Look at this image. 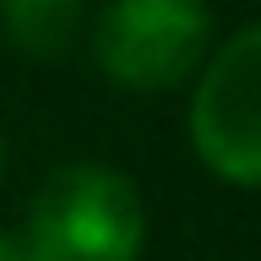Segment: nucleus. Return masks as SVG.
Here are the masks:
<instances>
[{
	"instance_id": "nucleus-6",
	"label": "nucleus",
	"mask_w": 261,
	"mask_h": 261,
	"mask_svg": "<svg viewBox=\"0 0 261 261\" xmlns=\"http://www.w3.org/2000/svg\"><path fill=\"white\" fill-rule=\"evenodd\" d=\"M0 163H6V142H0Z\"/></svg>"
},
{
	"instance_id": "nucleus-1",
	"label": "nucleus",
	"mask_w": 261,
	"mask_h": 261,
	"mask_svg": "<svg viewBox=\"0 0 261 261\" xmlns=\"http://www.w3.org/2000/svg\"><path fill=\"white\" fill-rule=\"evenodd\" d=\"M16 240L28 261H142V191L109 163H65L33 191Z\"/></svg>"
},
{
	"instance_id": "nucleus-5",
	"label": "nucleus",
	"mask_w": 261,
	"mask_h": 261,
	"mask_svg": "<svg viewBox=\"0 0 261 261\" xmlns=\"http://www.w3.org/2000/svg\"><path fill=\"white\" fill-rule=\"evenodd\" d=\"M0 261H28V250H22L16 234H0Z\"/></svg>"
},
{
	"instance_id": "nucleus-3",
	"label": "nucleus",
	"mask_w": 261,
	"mask_h": 261,
	"mask_svg": "<svg viewBox=\"0 0 261 261\" xmlns=\"http://www.w3.org/2000/svg\"><path fill=\"white\" fill-rule=\"evenodd\" d=\"M207 0H103L93 22V60L120 93H174L212 55Z\"/></svg>"
},
{
	"instance_id": "nucleus-4",
	"label": "nucleus",
	"mask_w": 261,
	"mask_h": 261,
	"mask_svg": "<svg viewBox=\"0 0 261 261\" xmlns=\"http://www.w3.org/2000/svg\"><path fill=\"white\" fill-rule=\"evenodd\" d=\"M82 16V0H0V38L28 60H55L76 44Z\"/></svg>"
},
{
	"instance_id": "nucleus-2",
	"label": "nucleus",
	"mask_w": 261,
	"mask_h": 261,
	"mask_svg": "<svg viewBox=\"0 0 261 261\" xmlns=\"http://www.w3.org/2000/svg\"><path fill=\"white\" fill-rule=\"evenodd\" d=\"M185 130L212 179L261 191V22H245L212 44L191 82Z\"/></svg>"
}]
</instances>
